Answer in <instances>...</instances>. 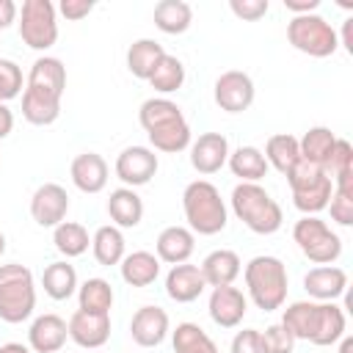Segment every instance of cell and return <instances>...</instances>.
<instances>
[{
	"label": "cell",
	"mask_w": 353,
	"mask_h": 353,
	"mask_svg": "<svg viewBox=\"0 0 353 353\" xmlns=\"http://www.w3.org/2000/svg\"><path fill=\"white\" fill-rule=\"evenodd\" d=\"M196 251V234L188 226H165L154 240V256L165 265H182Z\"/></svg>",
	"instance_id": "obj_21"
},
{
	"label": "cell",
	"mask_w": 353,
	"mask_h": 353,
	"mask_svg": "<svg viewBox=\"0 0 353 353\" xmlns=\"http://www.w3.org/2000/svg\"><path fill=\"white\" fill-rule=\"evenodd\" d=\"M284 8L292 11V17H303V14H317L320 0H284Z\"/></svg>",
	"instance_id": "obj_47"
},
{
	"label": "cell",
	"mask_w": 353,
	"mask_h": 353,
	"mask_svg": "<svg viewBox=\"0 0 353 353\" xmlns=\"http://www.w3.org/2000/svg\"><path fill=\"white\" fill-rule=\"evenodd\" d=\"M256 88L251 74L240 72V69H229L223 74H218L215 85H212V99L223 113H243L254 105Z\"/></svg>",
	"instance_id": "obj_10"
},
{
	"label": "cell",
	"mask_w": 353,
	"mask_h": 353,
	"mask_svg": "<svg viewBox=\"0 0 353 353\" xmlns=\"http://www.w3.org/2000/svg\"><path fill=\"white\" fill-rule=\"evenodd\" d=\"M41 287H44V292H47L52 301H69V298L77 292V287H80L74 265H69L66 259L50 262V265L44 268V273H41Z\"/></svg>",
	"instance_id": "obj_29"
},
{
	"label": "cell",
	"mask_w": 353,
	"mask_h": 353,
	"mask_svg": "<svg viewBox=\"0 0 353 353\" xmlns=\"http://www.w3.org/2000/svg\"><path fill=\"white\" fill-rule=\"evenodd\" d=\"M229 11L243 22H256L270 11L268 0H229Z\"/></svg>",
	"instance_id": "obj_44"
},
{
	"label": "cell",
	"mask_w": 353,
	"mask_h": 353,
	"mask_svg": "<svg viewBox=\"0 0 353 353\" xmlns=\"http://www.w3.org/2000/svg\"><path fill=\"white\" fill-rule=\"evenodd\" d=\"M108 215L110 223L119 229H135L143 221V199L132 188H116L108 196Z\"/></svg>",
	"instance_id": "obj_24"
},
{
	"label": "cell",
	"mask_w": 353,
	"mask_h": 353,
	"mask_svg": "<svg viewBox=\"0 0 353 353\" xmlns=\"http://www.w3.org/2000/svg\"><path fill=\"white\" fill-rule=\"evenodd\" d=\"M171 345L174 353H221L215 339L199 325V323H176V328L171 331Z\"/></svg>",
	"instance_id": "obj_36"
},
{
	"label": "cell",
	"mask_w": 353,
	"mask_h": 353,
	"mask_svg": "<svg viewBox=\"0 0 353 353\" xmlns=\"http://www.w3.org/2000/svg\"><path fill=\"white\" fill-rule=\"evenodd\" d=\"M259 339H262V353H292L295 350V336L281 323H273L265 331H259Z\"/></svg>",
	"instance_id": "obj_42"
},
{
	"label": "cell",
	"mask_w": 353,
	"mask_h": 353,
	"mask_svg": "<svg viewBox=\"0 0 353 353\" xmlns=\"http://www.w3.org/2000/svg\"><path fill=\"white\" fill-rule=\"evenodd\" d=\"M69 176H72V185L80 190V193H102L105 185H108V176H110V168L105 163L102 154L97 152H80L72 165H69Z\"/></svg>",
	"instance_id": "obj_18"
},
{
	"label": "cell",
	"mask_w": 353,
	"mask_h": 353,
	"mask_svg": "<svg viewBox=\"0 0 353 353\" xmlns=\"http://www.w3.org/2000/svg\"><path fill=\"white\" fill-rule=\"evenodd\" d=\"M69 328V339L83 347V350H97L102 345H108L110 339V314H91V312H72V317L66 320Z\"/></svg>",
	"instance_id": "obj_16"
},
{
	"label": "cell",
	"mask_w": 353,
	"mask_h": 353,
	"mask_svg": "<svg viewBox=\"0 0 353 353\" xmlns=\"http://www.w3.org/2000/svg\"><path fill=\"white\" fill-rule=\"evenodd\" d=\"M3 254H6V234L0 232V256H3Z\"/></svg>",
	"instance_id": "obj_53"
},
{
	"label": "cell",
	"mask_w": 353,
	"mask_h": 353,
	"mask_svg": "<svg viewBox=\"0 0 353 353\" xmlns=\"http://www.w3.org/2000/svg\"><path fill=\"white\" fill-rule=\"evenodd\" d=\"M160 259L152 251H132L124 254V259L119 262V273L121 281L130 287H149L160 279Z\"/></svg>",
	"instance_id": "obj_25"
},
{
	"label": "cell",
	"mask_w": 353,
	"mask_h": 353,
	"mask_svg": "<svg viewBox=\"0 0 353 353\" xmlns=\"http://www.w3.org/2000/svg\"><path fill=\"white\" fill-rule=\"evenodd\" d=\"M36 309V279L33 270L8 262L0 265V320L8 325L25 323Z\"/></svg>",
	"instance_id": "obj_5"
},
{
	"label": "cell",
	"mask_w": 353,
	"mask_h": 353,
	"mask_svg": "<svg viewBox=\"0 0 353 353\" xmlns=\"http://www.w3.org/2000/svg\"><path fill=\"white\" fill-rule=\"evenodd\" d=\"M138 121L149 138V149L163 154H176L190 146V124L182 116V108L168 97H149L138 108Z\"/></svg>",
	"instance_id": "obj_1"
},
{
	"label": "cell",
	"mask_w": 353,
	"mask_h": 353,
	"mask_svg": "<svg viewBox=\"0 0 353 353\" xmlns=\"http://www.w3.org/2000/svg\"><path fill=\"white\" fill-rule=\"evenodd\" d=\"M339 353H353V336L350 334H345L339 339Z\"/></svg>",
	"instance_id": "obj_52"
},
{
	"label": "cell",
	"mask_w": 353,
	"mask_h": 353,
	"mask_svg": "<svg viewBox=\"0 0 353 353\" xmlns=\"http://www.w3.org/2000/svg\"><path fill=\"white\" fill-rule=\"evenodd\" d=\"M69 212V193L58 182H44L33 190L30 196V218L41 229H55L58 223L66 221Z\"/></svg>",
	"instance_id": "obj_12"
},
{
	"label": "cell",
	"mask_w": 353,
	"mask_h": 353,
	"mask_svg": "<svg viewBox=\"0 0 353 353\" xmlns=\"http://www.w3.org/2000/svg\"><path fill=\"white\" fill-rule=\"evenodd\" d=\"M229 353H262V339H259V328H243L232 336Z\"/></svg>",
	"instance_id": "obj_45"
},
{
	"label": "cell",
	"mask_w": 353,
	"mask_h": 353,
	"mask_svg": "<svg viewBox=\"0 0 353 353\" xmlns=\"http://www.w3.org/2000/svg\"><path fill=\"white\" fill-rule=\"evenodd\" d=\"M0 353H33V350L22 342H6V345H0Z\"/></svg>",
	"instance_id": "obj_51"
},
{
	"label": "cell",
	"mask_w": 353,
	"mask_h": 353,
	"mask_svg": "<svg viewBox=\"0 0 353 353\" xmlns=\"http://www.w3.org/2000/svg\"><path fill=\"white\" fill-rule=\"evenodd\" d=\"M17 17H19L17 3H14V0H0V30L11 28V25L17 22Z\"/></svg>",
	"instance_id": "obj_48"
},
{
	"label": "cell",
	"mask_w": 353,
	"mask_h": 353,
	"mask_svg": "<svg viewBox=\"0 0 353 353\" xmlns=\"http://www.w3.org/2000/svg\"><path fill=\"white\" fill-rule=\"evenodd\" d=\"M334 143H336V135L331 132V127H309L303 132V138H298L301 160L323 168L328 163V154H331Z\"/></svg>",
	"instance_id": "obj_38"
},
{
	"label": "cell",
	"mask_w": 353,
	"mask_h": 353,
	"mask_svg": "<svg viewBox=\"0 0 353 353\" xmlns=\"http://www.w3.org/2000/svg\"><path fill=\"white\" fill-rule=\"evenodd\" d=\"M265 160H268V165H273L281 176H287L295 165H298V160H301V149H298V138L295 135H290V132H276V135H270L268 138V143H265Z\"/></svg>",
	"instance_id": "obj_33"
},
{
	"label": "cell",
	"mask_w": 353,
	"mask_h": 353,
	"mask_svg": "<svg viewBox=\"0 0 353 353\" xmlns=\"http://www.w3.org/2000/svg\"><path fill=\"white\" fill-rule=\"evenodd\" d=\"M17 22L19 39L36 52H47L58 41V11L50 0H25Z\"/></svg>",
	"instance_id": "obj_9"
},
{
	"label": "cell",
	"mask_w": 353,
	"mask_h": 353,
	"mask_svg": "<svg viewBox=\"0 0 353 353\" xmlns=\"http://www.w3.org/2000/svg\"><path fill=\"white\" fill-rule=\"evenodd\" d=\"M171 334V320L163 306L146 303L141 306L130 320V336L138 347H157Z\"/></svg>",
	"instance_id": "obj_13"
},
{
	"label": "cell",
	"mask_w": 353,
	"mask_h": 353,
	"mask_svg": "<svg viewBox=\"0 0 353 353\" xmlns=\"http://www.w3.org/2000/svg\"><path fill=\"white\" fill-rule=\"evenodd\" d=\"M157 94H174L185 85V63L176 58V55H163L160 63L154 66V72L149 74L146 80Z\"/></svg>",
	"instance_id": "obj_40"
},
{
	"label": "cell",
	"mask_w": 353,
	"mask_h": 353,
	"mask_svg": "<svg viewBox=\"0 0 353 353\" xmlns=\"http://www.w3.org/2000/svg\"><path fill=\"white\" fill-rule=\"evenodd\" d=\"M52 245L61 256L66 259H74V256H83L91 245V237H88V229L77 221H63L52 229Z\"/></svg>",
	"instance_id": "obj_37"
},
{
	"label": "cell",
	"mask_w": 353,
	"mask_h": 353,
	"mask_svg": "<svg viewBox=\"0 0 353 353\" xmlns=\"http://www.w3.org/2000/svg\"><path fill=\"white\" fill-rule=\"evenodd\" d=\"M160 168V160L154 154V149L149 146H127L119 152L116 163H113V171L116 176L121 179L124 188H141V185H149L152 176L157 174Z\"/></svg>",
	"instance_id": "obj_11"
},
{
	"label": "cell",
	"mask_w": 353,
	"mask_h": 353,
	"mask_svg": "<svg viewBox=\"0 0 353 353\" xmlns=\"http://www.w3.org/2000/svg\"><path fill=\"white\" fill-rule=\"evenodd\" d=\"M317 312H320L317 301H292L281 314V325L295 336V342L298 339L312 342L317 328Z\"/></svg>",
	"instance_id": "obj_30"
},
{
	"label": "cell",
	"mask_w": 353,
	"mask_h": 353,
	"mask_svg": "<svg viewBox=\"0 0 353 353\" xmlns=\"http://www.w3.org/2000/svg\"><path fill=\"white\" fill-rule=\"evenodd\" d=\"M320 303V301H317ZM347 317H345V309L336 306L334 301L328 303H320V312H317V328H314V336H312V345L317 347H331L336 345L347 331Z\"/></svg>",
	"instance_id": "obj_28"
},
{
	"label": "cell",
	"mask_w": 353,
	"mask_h": 353,
	"mask_svg": "<svg viewBox=\"0 0 353 353\" xmlns=\"http://www.w3.org/2000/svg\"><path fill=\"white\" fill-rule=\"evenodd\" d=\"M287 41L309 58H328L339 50V33L320 14L292 17L287 22Z\"/></svg>",
	"instance_id": "obj_8"
},
{
	"label": "cell",
	"mask_w": 353,
	"mask_h": 353,
	"mask_svg": "<svg viewBox=\"0 0 353 353\" xmlns=\"http://www.w3.org/2000/svg\"><path fill=\"white\" fill-rule=\"evenodd\" d=\"M11 130H14V113H11V108L6 102H0V141L8 138Z\"/></svg>",
	"instance_id": "obj_49"
},
{
	"label": "cell",
	"mask_w": 353,
	"mask_h": 353,
	"mask_svg": "<svg viewBox=\"0 0 353 353\" xmlns=\"http://www.w3.org/2000/svg\"><path fill=\"white\" fill-rule=\"evenodd\" d=\"M66 339H69L66 320L52 312L33 317V323L28 328V347L33 353H61Z\"/></svg>",
	"instance_id": "obj_17"
},
{
	"label": "cell",
	"mask_w": 353,
	"mask_h": 353,
	"mask_svg": "<svg viewBox=\"0 0 353 353\" xmlns=\"http://www.w3.org/2000/svg\"><path fill=\"white\" fill-rule=\"evenodd\" d=\"M323 171L331 176L334 188L353 190V146H350V141L336 138V143H334V149H331L328 163L323 165Z\"/></svg>",
	"instance_id": "obj_39"
},
{
	"label": "cell",
	"mask_w": 353,
	"mask_h": 353,
	"mask_svg": "<svg viewBox=\"0 0 353 353\" xmlns=\"http://www.w3.org/2000/svg\"><path fill=\"white\" fill-rule=\"evenodd\" d=\"M91 254H94V259H97L102 268L119 265V262L124 259V254H127V240H124L121 229L113 226V223L99 226V229L94 232V237H91Z\"/></svg>",
	"instance_id": "obj_27"
},
{
	"label": "cell",
	"mask_w": 353,
	"mask_h": 353,
	"mask_svg": "<svg viewBox=\"0 0 353 353\" xmlns=\"http://www.w3.org/2000/svg\"><path fill=\"white\" fill-rule=\"evenodd\" d=\"M165 55L163 44L154 39H135L127 50V69L132 77L138 80H149V74L154 72V66L160 63V58Z\"/></svg>",
	"instance_id": "obj_35"
},
{
	"label": "cell",
	"mask_w": 353,
	"mask_h": 353,
	"mask_svg": "<svg viewBox=\"0 0 353 353\" xmlns=\"http://www.w3.org/2000/svg\"><path fill=\"white\" fill-rule=\"evenodd\" d=\"M25 85L28 88L47 91V94L63 99V91H66V66H63V61L55 58V55H39L30 63V72L25 77Z\"/></svg>",
	"instance_id": "obj_22"
},
{
	"label": "cell",
	"mask_w": 353,
	"mask_h": 353,
	"mask_svg": "<svg viewBox=\"0 0 353 353\" xmlns=\"http://www.w3.org/2000/svg\"><path fill=\"white\" fill-rule=\"evenodd\" d=\"M113 287L102 276H91L77 287V309L91 312V314H110L113 309Z\"/></svg>",
	"instance_id": "obj_32"
},
{
	"label": "cell",
	"mask_w": 353,
	"mask_h": 353,
	"mask_svg": "<svg viewBox=\"0 0 353 353\" xmlns=\"http://www.w3.org/2000/svg\"><path fill=\"white\" fill-rule=\"evenodd\" d=\"M55 11L61 17H66L69 22H80L94 11V0H61L55 6Z\"/></svg>",
	"instance_id": "obj_46"
},
{
	"label": "cell",
	"mask_w": 353,
	"mask_h": 353,
	"mask_svg": "<svg viewBox=\"0 0 353 353\" xmlns=\"http://www.w3.org/2000/svg\"><path fill=\"white\" fill-rule=\"evenodd\" d=\"M207 287H226V284H234L237 276L243 273V262L237 256V251L232 248H215L204 256V262L199 265Z\"/></svg>",
	"instance_id": "obj_23"
},
{
	"label": "cell",
	"mask_w": 353,
	"mask_h": 353,
	"mask_svg": "<svg viewBox=\"0 0 353 353\" xmlns=\"http://www.w3.org/2000/svg\"><path fill=\"white\" fill-rule=\"evenodd\" d=\"M243 279H245V292H248L245 298H251L256 309L276 312L284 306L287 290H290V276H287V265L279 256L259 254V256L248 259L243 268Z\"/></svg>",
	"instance_id": "obj_3"
},
{
	"label": "cell",
	"mask_w": 353,
	"mask_h": 353,
	"mask_svg": "<svg viewBox=\"0 0 353 353\" xmlns=\"http://www.w3.org/2000/svg\"><path fill=\"white\" fill-rule=\"evenodd\" d=\"M287 185H290L295 210L303 215L323 212L331 201V193H334L331 176L320 165H312L306 160H298V165L287 174Z\"/></svg>",
	"instance_id": "obj_6"
},
{
	"label": "cell",
	"mask_w": 353,
	"mask_h": 353,
	"mask_svg": "<svg viewBox=\"0 0 353 353\" xmlns=\"http://www.w3.org/2000/svg\"><path fill=\"white\" fill-rule=\"evenodd\" d=\"M207 281L199 270V265L182 262V265H171V270L165 273V295L176 303H193L204 295Z\"/></svg>",
	"instance_id": "obj_20"
},
{
	"label": "cell",
	"mask_w": 353,
	"mask_h": 353,
	"mask_svg": "<svg viewBox=\"0 0 353 353\" xmlns=\"http://www.w3.org/2000/svg\"><path fill=\"white\" fill-rule=\"evenodd\" d=\"M193 25V8L185 0H160L154 6V28L168 33V36H179Z\"/></svg>",
	"instance_id": "obj_34"
},
{
	"label": "cell",
	"mask_w": 353,
	"mask_h": 353,
	"mask_svg": "<svg viewBox=\"0 0 353 353\" xmlns=\"http://www.w3.org/2000/svg\"><path fill=\"white\" fill-rule=\"evenodd\" d=\"M292 240L314 265H334L342 256V237L317 215H301L292 226Z\"/></svg>",
	"instance_id": "obj_7"
},
{
	"label": "cell",
	"mask_w": 353,
	"mask_h": 353,
	"mask_svg": "<svg viewBox=\"0 0 353 353\" xmlns=\"http://www.w3.org/2000/svg\"><path fill=\"white\" fill-rule=\"evenodd\" d=\"M25 91V77L17 61L11 58H0V102H11Z\"/></svg>",
	"instance_id": "obj_41"
},
{
	"label": "cell",
	"mask_w": 353,
	"mask_h": 353,
	"mask_svg": "<svg viewBox=\"0 0 353 353\" xmlns=\"http://www.w3.org/2000/svg\"><path fill=\"white\" fill-rule=\"evenodd\" d=\"M61 116V97H52L47 91L39 88H28L22 91V119L33 127H47L52 121H58Z\"/></svg>",
	"instance_id": "obj_26"
},
{
	"label": "cell",
	"mask_w": 353,
	"mask_h": 353,
	"mask_svg": "<svg viewBox=\"0 0 353 353\" xmlns=\"http://www.w3.org/2000/svg\"><path fill=\"white\" fill-rule=\"evenodd\" d=\"M182 212L188 221V229L193 234L212 237L226 229L229 210L221 196V190L210 179H193L182 190Z\"/></svg>",
	"instance_id": "obj_2"
},
{
	"label": "cell",
	"mask_w": 353,
	"mask_h": 353,
	"mask_svg": "<svg viewBox=\"0 0 353 353\" xmlns=\"http://www.w3.org/2000/svg\"><path fill=\"white\" fill-rule=\"evenodd\" d=\"M190 165L201 174V176H210V174H218L226 160H229V141L223 132H201L196 141H190Z\"/></svg>",
	"instance_id": "obj_15"
},
{
	"label": "cell",
	"mask_w": 353,
	"mask_h": 353,
	"mask_svg": "<svg viewBox=\"0 0 353 353\" xmlns=\"http://www.w3.org/2000/svg\"><path fill=\"white\" fill-rule=\"evenodd\" d=\"M339 47H345V52H347V55H353V17H350V19H345V25H342Z\"/></svg>",
	"instance_id": "obj_50"
},
{
	"label": "cell",
	"mask_w": 353,
	"mask_h": 353,
	"mask_svg": "<svg viewBox=\"0 0 353 353\" xmlns=\"http://www.w3.org/2000/svg\"><path fill=\"white\" fill-rule=\"evenodd\" d=\"M210 320L221 328H237L248 312V298L243 295L240 287L226 284V287H212L210 301H207Z\"/></svg>",
	"instance_id": "obj_14"
},
{
	"label": "cell",
	"mask_w": 353,
	"mask_h": 353,
	"mask_svg": "<svg viewBox=\"0 0 353 353\" xmlns=\"http://www.w3.org/2000/svg\"><path fill=\"white\" fill-rule=\"evenodd\" d=\"M229 201L237 221L254 234H276L284 223L281 204L259 182H237Z\"/></svg>",
	"instance_id": "obj_4"
},
{
	"label": "cell",
	"mask_w": 353,
	"mask_h": 353,
	"mask_svg": "<svg viewBox=\"0 0 353 353\" xmlns=\"http://www.w3.org/2000/svg\"><path fill=\"white\" fill-rule=\"evenodd\" d=\"M229 171L240 179V182H259L262 176H268V160L262 154V149L256 146H237L229 152V160H226Z\"/></svg>",
	"instance_id": "obj_31"
},
{
	"label": "cell",
	"mask_w": 353,
	"mask_h": 353,
	"mask_svg": "<svg viewBox=\"0 0 353 353\" xmlns=\"http://www.w3.org/2000/svg\"><path fill=\"white\" fill-rule=\"evenodd\" d=\"M303 290L309 301H320V303L336 301L347 290V273L336 265H317L303 276Z\"/></svg>",
	"instance_id": "obj_19"
},
{
	"label": "cell",
	"mask_w": 353,
	"mask_h": 353,
	"mask_svg": "<svg viewBox=\"0 0 353 353\" xmlns=\"http://www.w3.org/2000/svg\"><path fill=\"white\" fill-rule=\"evenodd\" d=\"M325 210H331V221L336 226H353V190L334 188Z\"/></svg>",
	"instance_id": "obj_43"
}]
</instances>
